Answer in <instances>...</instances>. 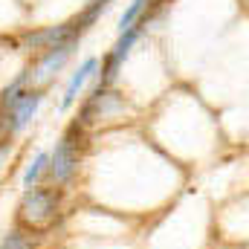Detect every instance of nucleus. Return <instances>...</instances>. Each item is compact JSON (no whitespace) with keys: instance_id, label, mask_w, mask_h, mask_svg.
<instances>
[{"instance_id":"nucleus-1","label":"nucleus","mask_w":249,"mask_h":249,"mask_svg":"<svg viewBox=\"0 0 249 249\" xmlns=\"http://www.w3.org/2000/svg\"><path fill=\"white\" fill-rule=\"evenodd\" d=\"M64 217V191L47 183L26 188L18 209H15V226L32 235L47 238L50 232H55V226Z\"/></svg>"},{"instance_id":"nucleus-3","label":"nucleus","mask_w":249,"mask_h":249,"mask_svg":"<svg viewBox=\"0 0 249 249\" xmlns=\"http://www.w3.org/2000/svg\"><path fill=\"white\" fill-rule=\"evenodd\" d=\"M72 47H75V44H58V47L41 53V58L35 61V67L26 70V84H29L32 90H44V87L55 78V72L64 67V61L70 58Z\"/></svg>"},{"instance_id":"nucleus-2","label":"nucleus","mask_w":249,"mask_h":249,"mask_svg":"<svg viewBox=\"0 0 249 249\" xmlns=\"http://www.w3.org/2000/svg\"><path fill=\"white\" fill-rule=\"evenodd\" d=\"M78 157H81V124L72 122L67 127L55 151L50 154V165H47V186L61 188L72 180V174L78 171Z\"/></svg>"},{"instance_id":"nucleus-5","label":"nucleus","mask_w":249,"mask_h":249,"mask_svg":"<svg viewBox=\"0 0 249 249\" xmlns=\"http://www.w3.org/2000/svg\"><path fill=\"white\" fill-rule=\"evenodd\" d=\"M151 0H133L127 9H124V15L119 18V35L124 32H130V29H136V26H145V6H148Z\"/></svg>"},{"instance_id":"nucleus-4","label":"nucleus","mask_w":249,"mask_h":249,"mask_svg":"<svg viewBox=\"0 0 249 249\" xmlns=\"http://www.w3.org/2000/svg\"><path fill=\"white\" fill-rule=\"evenodd\" d=\"M96 70H99V61H96V58H87V61L75 70V75L70 78V84H67V90H64V99H61V107H64V110L75 105L78 93H81V90H84V84L96 75Z\"/></svg>"},{"instance_id":"nucleus-6","label":"nucleus","mask_w":249,"mask_h":249,"mask_svg":"<svg viewBox=\"0 0 249 249\" xmlns=\"http://www.w3.org/2000/svg\"><path fill=\"white\" fill-rule=\"evenodd\" d=\"M41 244V235H32V232H23V229H12L6 238H3V244L0 249H38Z\"/></svg>"},{"instance_id":"nucleus-7","label":"nucleus","mask_w":249,"mask_h":249,"mask_svg":"<svg viewBox=\"0 0 249 249\" xmlns=\"http://www.w3.org/2000/svg\"><path fill=\"white\" fill-rule=\"evenodd\" d=\"M47 165H50V154H35V160L26 165V171H23V188H32L38 186V180L47 174Z\"/></svg>"},{"instance_id":"nucleus-8","label":"nucleus","mask_w":249,"mask_h":249,"mask_svg":"<svg viewBox=\"0 0 249 249\" xmlns=\"http://www.w3.org/2000/svg\"><path fill=\"white\" fill-rule=\"evenodd\" d=\"M107 6H110V0H90V6H87V9L81 12V18L75 20V23H78V29L84 32V29H87V26H90V23H93V20H96V18L102 15V12H105Z\"/></svg>"}]
</instances>
